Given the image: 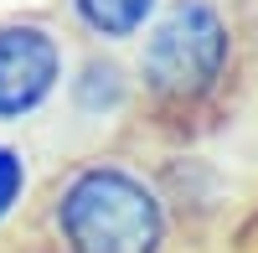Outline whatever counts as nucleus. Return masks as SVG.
Returning a JSON list of instances; mask_svg holds the SVG:
<instances>
[{
    "instance_id": "1",
    "label": "nucleus",
    "mask_w": 258,
    "mask_h": 253,
    "mask_svg": "<svg viewBox=\"0 0 258 253\" xmlns=\"http://www.w3.org/2000/svg\"><path fill=\"white\" fill-rule=\"evenodd\" d=\"M238 73H243V41L227 6L170 0L145 26L135 98L155 114V124L191 130V124H207L212 114H222Z\"/></svg>"
},
{
    "instance_id": "2",
    "label": "nucleus",
    "mask_w": 258,
    "mask_h": 253,
    "mask_svg": "<svg viewBox=\"0 0 258 253\" xmlns=\"http://www.w3.org/2000/svg\"><path fill=\"white\" fill-rule=\"evenodd\" d=\"M47 227L57 253H165L170 207L135 165L83 160L52 186Z\"/></svg>"
},
{
    "instance_id": "3",
    "label": "nucleus",
    "mask_w": 258,
    "mask_h": 253,
    "mask_svg": "<svg viewBox=\"0 0 258 253\" xmlns=\"http://www.w3.org/2000/svg\"><path fill=\"white\" fill-rule=\"evenodd\" d=\"M62 78L68 52L47 21H0V124H21L47 109Z\"/></svg>"
},
{
    "instance_id": "4",
    "label": "nucleus",
    "mask_w": 258,
    "mask_h": 253,
    "mask_svg": "<svg viewBox=\"0 0 258 253\" xmlns=\"http://www.w3.org/2000/svg\"><path fill=\"white\" fill-rule=\"evenodd\" d=\"M68 93H73V103H78V114L109 119V114H119V109L135 103V73H129L119 57L93 52V57H83V68H78V78H73Z\"/></svg>"
},
{
    "instance_id": "5",
    "label": "nucleus",
    "mask_w": 258,
    "mask_h": 253,
    "mask_svg": "<svg viewBox=\"0 0 258 253\" xmlns=\"http://www.w3.org/2000/svg\"><path fill=\"white\" fill-rule=\"evenodd\" d=\"M73 16L98 41H129L160 16V0H73Z\"/></svg>"
},
{
    "instance_id": "6",
    "label": "nucleus",
    "mask_w": 258,
    "mask_h": 253,
    "mask_svg": "<svg viewBox=\"0 0 258 253\" xmlns=\"http://www.w3.org/2000/svg\"><path fill=\"white\" fill-rule=\"evenodd\" d=\"M21 197H26V160H21V150L0 145V222L21 207Z\"/></svg>"
}]
</instances>
